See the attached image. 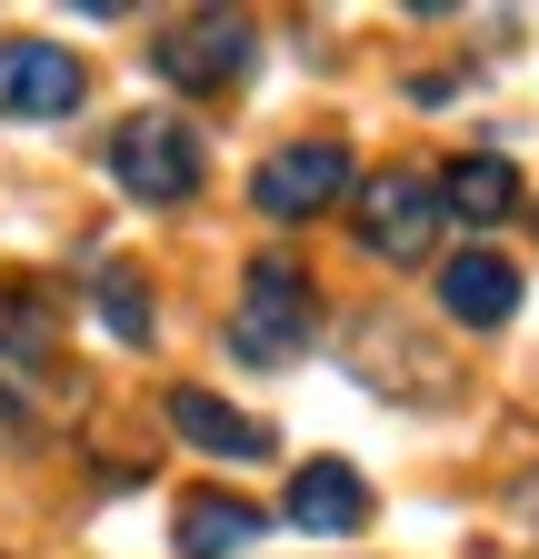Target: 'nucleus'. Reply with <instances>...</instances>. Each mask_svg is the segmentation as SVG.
<instances>
[{"instance_id":"obj_5","label":"nucleus","mask_w":539,"mask_h":559,"mask_svg":"<svg viewBox=\"0 0 539 559\" xmlns=\"http://www.w3.org/2000/svg\"><path fill=\"white\" fill-rule=\"evenodd\" d=\"M21 400H60V300L50 290H0V419H21Z\"/></svg>"},{"instance_id":"obj_6","label":"nucleus","mask_w":539,"mask_h":559,"mask_svg":"<svg viewBox=\"0 0 539 559\" xmlns=\"http://www.w3.org/2000/svg\"><path fill=\"white\" fill-rule=\"evenodd\" d=\"M250 200L270 210V221H320V210L350 200V151L340 140H290V151H270L250 170Z\"/></svg>"},{"instance_id":"obj_12","label":"nucleus","mask_w":539,"mask_h":559,"mask_svg":"<svg viewBox=\"0 0 539 559\" xmlns=\"http://www.w3.org/2000/svg\"><path fill=\"white\" fill-rule=\"evenodd\" d=\"M260 530H270V520H260L250 500H220V489H200V500L180 510V530H170V549H180V559H240Z\"/></svg>"},{"instance_id":"obj_11","label":"nucleus","mask_w":539,"mask_h":559,"mask_svg":"<svg viewBox=\"0 0 539 559\" xmlns=\"http://www.w3.org/2000/svg\"><path fill=\"white\" fill-rule=\"evenodd\" d=\"M510 210H519V170H510L500 151H480V160H450V180H440V221L490 230V221H510Z\"/></svg>"},{"instance_id":"obj_10","label":"nucleus","mask_w":539,"mask_h":559,"mask_svg":"<svg viewBox=\"0 0 539 559\" xmlns=\"http://www.w3.org/2000/svg\"><path fill=\"white\" fill-rule=\"evenodd\" d=\"M170 430H180L190 450H211V460H270V450H280L250 409H230V400H211V390H170Z\"/></svg>"},{"instance_id":"obj_3","label":"nucleus","mask_w":539,"mask_h":559,"mask_svg":"<svg viewBox=\"0 0 539 559\" xmlns=\"http://www.w3.org/2000/svg\"><path fill=\"white\" fill-rule=\"evenodd\" d=\"M350 230H360V250L370 260H390V270H410V260H430L440 250V180L430 170H380L360 200H350Z\"/></svg>"},{"instance_id":"obj_8","label":"nucleus","mask_w":539,"mask_h":559,"mask_svg":"<svg viewBox=\"0 0 539 559\" xmlns=\"http://www.w3.org/2000/svg\"><path fill=\"white\" fill-rule=\"evenodd\" d=\"M290 530H310V539H360V530H370V479H360L350 460L290 469Z\"/></svg>"},{"instance_id":"obj_2","label":"nucleus","mask_w":539,"mask_h":559,"mask_svg":"<svg viewBox=\"0 0 539 559\" xmlns=\"http://www.w3.org/2000/svg\"><path fill=\"white\" fill-rule=\"evenodd\" d=\"M110 180H120L130 200H151V210L190 200V190H200V130H190L180 110H130V120L110 130Z\"/></svg>"},{"instance_id":"obj_7","label":"nucleus","mask_w":539,"mask_h":559,"mask_svg":"<svg viewBox=\"0 0 539 559\" xmlns=\"http://www.w3.org/2000/svg\"><path fill=\"white\" fill-rule=\"evenodd\" d=\"M81 110V60L60 40L11 31L0 40V120H71Z\"/></svg>"},{"instance_id":"obj_1","label":"nucleus","mask_w":539,"mask_h":559,"mask_svg":"<svg viewBox=\"0 0 539 559\" xmlns=\"http://www.w3.org/2000/svg\"><path fill=\"white\" fill-rule=\"evenodd\" d=\"M310 330H320V290H310V270L260 260V270L240 280V300H230V349H240L250 370H290L300 349H310Z\"/></svg>"},{"instance_id":"obj_4","label":"nucleus","mask_w":539,"mask_h":559,"mask_svg":"<svg viewBox=\"0 0 539 559\" xmlns=\"http://www.w3.org/2000/svg\"><path fill=\"white\" fill-rule=\"evenodd\" d=\"M250 60H260V31L240 11H190L151 40V70L170 91H240L250 81Z\"/></svg>"},{"instance_id":"obj_13","label":"nucleus","mask_w":539,"mask_h":559,"mask_svg":"<svg viewBox=\"0 0 539 559\" xmlns=\"http://www.w3.org/2000/svg\"><path fill=\"white\" fill-rule=\"evenodd\" d=\"M91 310H100L110 340H130V349H151V330H160V310H151V290H141V270H120V260L91 270Z\"/></svg>"},{"instance_id":"obj_9","label":"nucleus","mask_w":539,"mask_h":559,"mask_svg":"<svg viewBox=\"0 0 539 559\" xmlns=\"http://www.w3.org/2000/svg\"><path fill=\"white\" fill-rule=\"evenodd\" d=\"M440 310H450L459 330H510V310H519V270H510L500 250H459V260L440 270Z\"/></svg>"}]
</instances>
